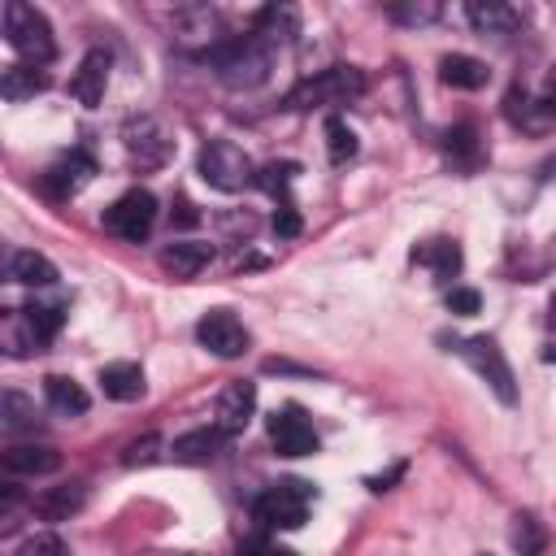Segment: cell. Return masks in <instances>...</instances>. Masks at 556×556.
<instances>
[{"mask_svg": "<svg viewBox=\"0 0 556 556\" xmlns=\"http://www.w3.org/2000/svg\"><path fill=\"white\" fill-rule=\"evenodd\" d=\"M365 87H369L365 70H356V65H330V70L304 78L287 96V109H334V104H348V100L365 96Z\"/></svg>", "mask_w": 556, "mask_h": 556, "instance_id": "3957f363", "label": "cell"}, {"mask_svg": "<svg viewBox=\"0 0 556 556\" xmlns=\"http://www.w3.org/2000/svg\"><path fill=\"white\" fill-rule=\"evenodd\" d=\"M443 148H447V156L460 165V169H473L478 165V130L469 126V122H460V126H452L447 135H443Z\"/></svg>", "mask_w": 556, "mask_h": 556, "instance_id": "f1b7e54d", "label": "cell"}, {"mask_svg": "<svg viewBox=\"0 0 556 556\" xmlns=\"http://www.w3.org/2000/svg\"><path fill=\"white\" fill-rule=\"evenodd\" d=\"M9 278L22 282V287H52V282H56V265H52L43 252L22 248V252L9 256Z\"/></svg>", "mask_w": 556, "mask_h": 556, "instance_id": "603a6c76", "label": "cell"}, {"mask_svg": "<svg viewBox=\"0 0 556 556\" xmlns=\"http://www.w3.org/2000/svg\"><path fill=\"white\" fill-rule=\"evenodd\" d=\"M261 556H295V552H287V547H265Z\"/></svg>", "mask_w": 556, "mask_h": 556, "instance_id": "b9f144b4", "label": "cell"}, {"mask_svg": "<svg viewBox=\"0 0 556 556\" xmlns=\"http://www.w3.org/2000/svg\"><path fill=\"white\" fill-rule=\"evenodd\" d=\"M269 443L278 456H313L317 452V430L300 408H278L269 417Z\"/></svg>", "mask_w": 556, "mask_h": 556, "instance_id": "8fae6325", "label": "cell"}, {"mask_svg": "<svg viewBox=\"0 0 556 556\" xmlns=\"http://www.w3.org/2000/svg\"><path fill=\"white\" fill-rule=\"evenodd\" d=\"M204 61L217 70V78H222L230 91H252V87H261V83L269 78V65H274L269 43H265V39H256V35L222 39Z\"/></svg>", "mask_w": 556, "mask_h": 556, "instance_id": "6da1fadb", "label": "cell"}, {"mask_svg": "<svg viewBox=\"0 0 556 556\" xmlns=\"http://www.w3.org/2000/svg\"><path fill=\"white\" fill-rule=\"evenodd\" d=\"M109 52L104 48H91L83 61H78V70H74V78H70V96L78 100V104H87V109H96L100 100H104V87H109Z\"/></svg>", "mask_w": 556, "mask_h": 556, "instance_id": "7c38bea8", "label": "cell"}, {"mask_svg": "<svg viewBox=\"0 0 556 556\" xmlns=\"http://www.w3.org/2000/svg\"><path fill=\"white\" fill-rule=\"evenodd\" d=\"M48 343L35 334V326L26 321V313L22 308H9L4 313V352L9 356H35V352H43Z\"/></svg>", "mask_w": 556, "mask_h": 556, "instance_id": "4316f807", "label": "cell"}, {"mask_svg": "<svg viewBox=\"0 0 556 556\" xmlns=\"http://www.w3.org/2000/svg\"><path fill=\"white\" fill-rule=\"evenodd\" d=\"M195 339H200V348H208V352L222 356V361L248 352V326H243L230 308H208V313L200 317V326H195Z\"/></svg>", "mask_w": 556, "mask_h": 556, "instance_id": "9c48e42d", "label": "cell"}, {"mask_svg": "<svg viewBox=\"0 0 556 556\" xmlns=\"http://www.w3.org/2000/svg\"><path fill=\"white\" fill-rule=\"evenodd\" d=\"M222 443H226V430H217V426H200V430L178 434L169 452H174V460H182V465H204V460L217 456Z\"/></svg>", "mask_w": 556, "mask_h": 556, "instance_id": "ac0fdd59", "label": "cell"}, {"mask_svg": "<svg viewBox=\"0 0 556 556\" xmlns=\"http://www.w3.org/2000/svg\"><path fill=\"white\" fill-rule=\"evenodd\" d=\"M17 556H70V547H65L56 534H30V539L17 547Z\"/></svg>", "mask_w": 556, "mask_h": 556, "instance_id": "e575fe53", "label": "cell"}, {"mask_svg": "<svg viewBox=\"0 0 556 556\" xmlns=\"http://www.w3.org/2000/svg\"><path fill=\"white\" fill-rule=\"evenodd\" d=\"M460 356L478 369V378H486V387L500 395V404H517V378H513V369H508V361H504V352H500V343L491 334L465 339Z\"/></svg>", "mask_w": 556, "mask_h": 556, "instance_id": "52a82bcc", "label": "cell"}, {"mask_svg": "<svg viewBox=\"0 0 556 556\" xmlns=\"http://www.w3.org/2000/svg\"><path fill=\"white\" fill-rule=\"evenodd\" d=\"M387 13H391L395 22H404V26H426V22L439 17V4H434V0H408V4H391Z\"/></svg>", "mask_w": 556, "mask_h": 556, "instance_id": "836d02e7", "label": "cell"}, {"mask_svg": "<svg viewBox=\"0 0 556 556\" xmlns=\"http://www.w3.org/2000/svg\"><path fill=\"white\" fill-rule=\"evenodd\" d=\"M326 152H330V165H348L356 156V130L343 117H326Z\"/></svg>", "mask_w": 556, "mask_h": 556, "instance_id": "f546056e", "label": "cell"}, {"mask_svg": "<svg viewBox=\"0 0 556 556\" xmlns=\"http://www.w3.org/2000/svg\"><path fill=\"white\" fill-rule=\"evenodd\" d=\"M39 91H48V74L39 70V65H26V61H17V65H4V74H0V96L4 100H35Z\"/></svg>", "mask_w": 556, "mask_h": 556, "instance_id": "d6986e66", "label": "cell"}, {"mask_svg": "<svg viewBox=\"0 0 556 556\" xmlns=\"http://www.w3.org/2000/svg\"><path fill=\"white\" fill-rule=\"evenodd\" d=\"M35 400L22 395V391H4L0 395V426L13 434V430H35Z\"/></svg>", "mask_w": 556, "mask_h": 556, "instance_id": "83f0119b", "label": "cell"}, {"mask_svg": "<svg viewBox=\"0 0 556 556\" xmlns=\"http://www.w3.org/2000/svg\"><path fill=\"white\" fill-rule=\"evenodd\" d=\"M547 321H552V326H556V295H552V300H547Z\"/></svg>", "mask_w": 556, "mask_h": 556, "instance_id": "7bdbcfd3", "label": "cell"}, {"mask_svg": "<svg viewBox=\"0 0 556 556\" xmlns=\"http://www.w3.org/2000/svg\"><path fill=\"white\" fill-rule=\"evenodd\" d=\"M22 313H26V321L35 326V334H39L43 343H52V339H56V330H61V321H65L61 304H39V300H30Z\"/></svg>", "mask_w": 556, "mask_h": 556, "instance_id": "d6a6232c", "label": "cell"}, {"mask_svg": "<svg viewBox=\"0 0 556 556\" xmlns=\"http://www.w3.org/2000/svg\"><path fill=\"white\" fill-rule=\"evenodd\" d=\"M543 543H547V530L539 526V517L517 513V517H513V552H517V556H539Z\"/></svg>", "mask_w": 556, "mask_h": 556, "instance_id": "4dcf8cb0", "label": "cell"}, {"mask_svg": "<svg viewBox=\"0 0 556 556\" xmlns=\"http://www.w3.org/2000/svg\"><path fill=\"white\" fill-rule=\"evenodd\" d=\"M43 400H48V408H56V413H65V417H78V413H87V391L74 382V378H65V374H48L43 378Z\"/></svg>", "mask_w": 556, "mask_h": 556, "instance_id": "cb8c5ba5", "label": "cell"}, {"mask_svg": "<svg viewBox=\"0 0 556 556\" xmlns=\"http://www.w3.org/2000/svg\"><path fill=\"white\" fill-rule=\"evenodd\" d=\"M465 17L482 35H508V30H517V9H508L500 0H469L465 4Z\"/></svg>", "mask_w": 556, "mask_h": 556, "instance_id": "44dd1931", "label": "cell"}, {"mask_svg": "<svg viewBox=\"0 0 556 556\" xmlns=\"http://www.w3.org/2000/svg\"><path fill=\"white\" fill-rule=\"evenodd\" d=\"M0 465L13 478H43V473L61 469V452L56 447H35V443H17V447H4Z\"/></svg>", "mask_w": 556, "mask_h": 556, "instance_id": "5bb4252c", "label": "cell"}, {"mask_svg": "<svg viewBox=\"0 0 556 556\" xmlns=\"http://www.w3.org/2000/svg\"><path fill=\"white\" fill-rule=\"evenodd\" d=\"M4 39L26 65H48L56 56V39H52L48 17L26 0H9L4 4Z\"/></svg>", "mask_w": 556, "mask_h": 556, "instance_id": "7a4b0ae2", "label": "cell"}, {"mask_svg": "<svg viewBox=\"0 0 556 556\" xmlns=\"http://www.w3.org/2000/svg\"><path fill=\"white\" fill-rule=\"evenodd\" d=\"M413 261L426 265L434 278H452L460 269V248L452 239H426V243L413 248Z\"/></svg>", "mask_w": 556, "mask_h": 556, "instance_id": "484cf974", "label": "cell"}, {"mask_svg": "<svg viewBox=\"0 0 556 556\" xmlns=\"http://www.w3.org/2000/svg\"><path fill=\"white\" fill-rule=\"evenodd\" d=\"M252 413H256V387L252 382H230L222 395H217V430H226V434H239L248 421H252Z\"/></svg>", "mask_w": 556, "mask_h": 556, "instance_id": "4fadbf2b", "label": "cell"}, {"mask_svg": "<svg viewBox=\"0 0 556 556\" xmlns=\"http://www.w3.org/2000/svg\"><path fill=\"white\" fill-rule=\"evenodd\" d=\"M274 235H278V239L300 235V213H295V204H291V200H287V204H278V213H274Z\"/></svg>", "mask_w": 556, "mask_h": 556, "instance_id": "8d00e7d4", "label": "cell"}, {"mask_svg": "<svg viewBox=\"0 0 556 556\" xmlns=\"http://www.w3.org/2000/svg\"><path fill=\"white\" fill-rule=\"evenodd\" d=\"M478 308H482V295H478L473 287H452V291H447V313L469 317V313H478Z\"/></svg>", "mask_w": 556, "mask_h": 556, "instance_id": "d590c367", "label": "cell"}, {"mask_svg": "<svg viewBox=\"0 0 556 556\" xmlns=\"http://www.w3.org/2000/svg\"><path fill=\"white\" fill-rule=\"evenodd\" d=\"M213 261V243H200V239H178L169 248H161V269L174 274V278H195L204 265Z\"/></svg>", "mask_w": 556, "mask_h": 556, "instance_id": "9a60e30c", "label": "cell"}, {"mask_svg": "<svg viewBox=\"0 0 556 556\" xmlns=\"http://www.w3.org/2000/svg\"><path fill=\"white\" fill-rule=\"evenodd\" d=\"M91 174H96V161H91L83 148H74V152L56 156V161L39 174V191H43L48 200H70V195H78V191L91 182Z\"/></svg>", "mask_w": 556, "mask_h": 556, "instance_id": "30bf717a", "label": "cell"}, {"mask_svg": "<svg viewBox=\"0 0 556 556\" xmlns=\"http://www.w3.org/2000/svg\"><path fill=\"white\" fill-rule=\"evenodd\" d=\"M100 391L109 400H117V404H130V400L143 395V369L135 361H109L100 369Z\"/></svg>", "mask_w": 556, "mask_h": 556, "instance_id": "e0dca14e", "label": "cell"}, {"mask_svg": "<svg viewBox=\"0 0 556 556\" xmlns=\"http://www.w3.org/2000/svg\"><path fill=\"white\" fill-rule=\"evenodd\" d=\"M308 504H313V486L300 482V478H282V482H274V486L261 491L256 521L269 526V530H295V526H304Z\"/></svg>", "mask_w": 556, "mask_h": 556, "instance_id": "5b68a950", "label": "cell"}, {"mask_svg": "<svg viewBox=\"0 0 556 556\" xmlns=\"http://www.w3.org/2000/svg\"><path fill=\"white\" fill-rule=\"evenodd\" d=\"M504 113H508V122H517V126H526V130H543V126L556 117L543 100H530L526 87H513V91L504 96Z\"/></svg>", "mask_w": 556, "mask_h": 556, "instance_id": "d4e9b609", "label": "cell"}, {"mask_svg": "<svg viewBox=\"0 0 556 556\" xmlns=\"http://www.w3.org/2000/svg\"><path fill=\"white\" fill-rule=\"evenodd\" d=\"M300 35V13L291 4H265L256 13V39L265 43H291Z\"/></svg>", "mask_w": 556, "mask_h": 556, "instance_id": "ffe728a7", "label": "cell"}, {"mask_svg": "<svg viewBox=\"0 0 556 556\" xmlns=\"http://www.w3.org/2000/svg\"><path fill=\"white\" fill-rule=\"evenodd\" d=\"M156 456V439L148 434V439H139V443H130L126 447V456H122V465H148Z\"/></svg>", "mask_w": 556, "mask_h": 556, "instance_id": "f35d334b", "label": "cell"}, {"mask_svg": "<svg viewBox=\"0 0 556 556\" xmlns=\"http://www.w3.org/2000/svg\"><path fill=\"white\" fill-rule=\"evenodd\" d=\"M83 504H87V482H65V486H43L30 508H35L43 521H70Z\"/></svg>", "mask_w": 556, "mask_h": 556, "instance_id": "2e32d148", "label": "cell"}, {"mask_svg": "<svg viewBox=\"0 0 556 556\" xmlns=\"http://www.w3.org/2000/svg\"><path fill=\"white\" fill-rule=\"evenodd\" d=\"M195 222H200L195 204H191L187 195H178V200H174V208H169V226H174V230H187V226H195Z\"/></svg>", "mask_w": 556, "mask_h": 556, "instance_id": "74e56055", "label": "cell"}, {"mask_svg": "<svg viewBox=\"0 0 556 556\" xmlns=\"http://www.w3.org/2000/svg\"><path fill=\"white\" fill-rule=\"evenodd\" d=\"M122 143H126V156H130L135 169H161L174 152V143H169V135L161 130L156 117H130L122 126Z\"/></svg>", "mask_w": 556, "mask_h": 556, "instance_id": "ba28073f", "label": "cell"}, {"mask_svg": "<svg viewBox=\"0 0 556 556\" xmlns=\"http://www.w3.org/2000/svg\"><path fill=\"white\" fill-rule=\"evenodd\" d=\"M539 100H543V104L556 113V65L547 70V83H543V96H539Z\"/></svg>", "mask_w": 556, "mask_h": 556, "instance_id": "ab89813d", "label": "cell"}, {"mask_svg": "<svg viewBox=\"0 0 556 556\" xmlns=\"http://www.w3.org/2000/svg\"><path fill=\"white\" fill-rule=\"evenodd\" d=\"M195 165H200V178H204L208 187H217V191H243V187L256 182V169H252L248 152H243L239 143H230V139L204 143Z\"/></svg>", "mask_w": 556, "mask_h": 556, "instance_id": "277c9868", "label": "cell"}, {"mask_svg": "<svg viewBox=\"0 0 556 556\" xmlns=\"http://www.w3.org/2000/svg\"><path fill=\"white\" fill-rule=\"evenodd\" d=\"M295 174H300V165H291V161H269L265 169H256V187H265L278 204H287V200H291L287 191H291V178H295Z\"/></svg>", "mask_w": 556, "mask_h": 556, "instance_id": "1f68e13d", "label": "cell"}, {"mask_svg": "<svg viewBox=\"0 0 556 556\" xmlns=\"http://www.w3.org/2000/svg\"><path fill=\"white\" fill-rule=\"evenodd\" d=\"M543 361H547V365H556V348H547V352H543Z\"/></svg>", "mask_w": 556, "mask_h": 556, "instance_id": "ee69618b", "label": "cell"}, {"mask_svg": "<svg viewBox=\"0 0 556 556\" xmlns=\"http://www.w3.org/2000/svg\"><path fill=\"white\" fill-rule=\"evenodd\" d=\"M539 178H543V182H556V152L539 161Z\"/></svg>", "mask_w": 556, "mask_h": 556, "instance_id": "60d3db41", "label": "cell"}, {"mask_svg": "<svg viewBox=\"0 0 556 556\" xmlns=\"http://www.w3.org/2000/svg\"><path fill=\"white\" fill-rule=\"evenodd\" d=\"M152 226H156V200H152V191H143V187L117 195V200L104 208V230H109L113 239L143 243V239L152 235Z\"/></svg>", "mask_w": 556, "mask_h": 556, "instance_id": "8992f818", "label": "cell"}, {"mask_svg": "<svg viewBox=\"0 0 556 556\" xmlns=\"http://www.w3.org/2000/svg\"><path fill=\"white\" fill-rule=\"evenodd\" d=\"M439 78H443L447 87H460V91H478V87L491 78V70H486L478 56L452 52V56H443V61H439Z\"/></svg>", "mask_w": 556, "mask_h": 556, "instance_id": "7402d4cb", "label": "cell"}]
</instances>
